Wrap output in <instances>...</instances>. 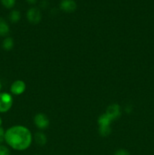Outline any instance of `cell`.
<instances>
[{"label": "cell", "instance_id": "obj_5", "mask_svg": "<svg viewBox=\"0 0 154 155\" xmlns=\"http://www.w3.org/2000/svg\"><path fill=\"white\" fill-rule=\"evenodd\" d=\"M105 114L112 120L115 119H117L121 114L120 107H119V104H111V105H110L107 107V111H106Z\"/></svg>", "mask_w": 154, "mask_h": 155}, {"label": "cell", "instance_id": "obj_18", "mask_svg": "<svg viewBox=\"0 0 154 155\" xmlns=\"http://www.w3.org/2000/svg\"><path fill=\"white\" fill-rule=\"evenodd\" d=\"M27 1L30 4H35L37 2V0H27Z\"/></svg>", "mask_w": 154, "mask_h": 155}, {"label": "cell", "instance_id": "obj_19", "mask_svg": "<svg viewBox=\"0 0 154 155\" xmlns=\"http://www.w3.org/2000/svg\"><path fill=\"white\" fill-rule=\"evenodd\" d=\"M2 124V119H1V117H0V127H1Z\"/></svg>", "mask_w": 154, "mask_h": 155}, {"label": "cell", "instance_id": "obj_17", "mask_svg": "<svg viewBox=\"0 0 154 155\" xmlns=\"http://www.w3.org/2000/svg\"><path fill=\"white\" fill-rule=\"evenodd\" d=\"M5 139V132L2 128L0 127V143Z\"/></svg>", "mask_w": 154, "mask_h": 155}, {"label": "cell", "instance_id": "obj_16", "mask_svg": "<svg viewBox=\"0 0 154 155\" xmlns=\"http://www.w3.org/2000/svg\"><path fill=\"white\" fill-rule=\"evenodd\" d=\"M114 155H130L129 152L125 149H119L115 152Z\"/></svg>", "mask_w": 154, "mask_h": 155}, {"label": "cell", "instance_id": "obj_2", "mask_svg": "<svg viewBox=\"0 0 154 155\" xmlns=\"http://www.w3.org/2000/svg\"><path fill=\"white\" fill-rule=\"evenodd\" d=\"M13 104V98L7 92L0 93V112L5 113L10 110Z\"/></svg>", "mask_w": 154, "mask_h": 155}, {"label": "cell", "instance_id": "obj_4", "mask_svg": "<svg viewBox=\"0 0 154 155\" xmlns=\"http://www.w3.org/2000/svg\"><path fill=\"white\" fill-rule=\"evenodd\" d=\"M34 122L35 124L37 126L38 128L41 129V130L46 129L49 125L48 118L44 114H36L34 118Z\"/></svg>", "mask_w": 154, "mask_h": 155}, {"label": "cell", "instance_id": "obj_3", "mask_svg": "<svg viewBox=\"0 0 154 155\" xmlns=\"http://www.w3.org/2000/svg\"><path fill=\"white\" fill-rule=\"evenodd\" d=\"M27 18L31 24H37L40 22L42 19V14L37 8H31L27 12Z\"/></svg>", "mask_w": 154, "mask_h": 155}, {"label": "cell", "instance_id": "obj_6", "mask_svg": "<svg viewBox=\"0 0 154 155\" xmlns=\"http://www.w3.org/2000/svg\"><path fill=\"white\" fill-rule=\"evenodd\" d=\"M26 84L22 80H16L12 83L11 86V92L14 95H21L25 91Z\"/></svg>", "mask_w": 154, "mask_h": 155}, {"label": "cell", "instance_id": "obj_7", "mask_svg": "<svg viewBox=\"0 0 154 155\" xmlns=\"http://www.w3.org/2000/svg\"><path fill=\"white\" fill-rule=\"evenodd\" d=\"M60 7L63 12L70 13V12H73L76 9L77 5L74 0H62Z\"/></svg>", "mask_w": 154, "mask_h": 155}, {"label": "cell", "instance_id": "obj_8", "mask_svg": "<svg viewBox=\"0 0 154 155\" xmlns=\"http://www.w3.org/2000/svg\"><path fill=\"white\" fill-rule=\"evenodd\" d=\"M9 26L3 18H0V36H5L9 33Z\"/></svg>", "mask_w": 154, "mask_h": 155}, {"label": "cell", "instance_id": "obj_12", "mask_svg": "<svg viewBox=\"0 0 154 155\" xmlns=\"http://www.w3.org/2000/svg\"><path fill=\"white\" fill-rule=\"evenodd\" d=\"M9 18H10V20L11 22L16 23L18 21H19V20L21 19V13L18 11L14 10L10 13Z\"/></svg>", "mask_w": 154, "mask_h": 155}, {"label": "cell", "instance_id": "obj_9", "mask_svg": "<svg viewBox=\"0 0 154 155\" xmlns=\"http://www.w3.org/2000/svg\"><path fill=\"white\" fill-rule=\"evenodd\" d=\"M112 120L106 114H102L98 118V125L99 127H110Z\"/></svg>", "mask_w": 154, "mask_h": 155}, {"label": "cell", "instance_id": "obj_21", "mask_svg": "<svg viewBox=\"0 0 154 155\" xmlns=\"http://www.w3.org/2000/svg\"><path fill=\"white\" fill-rule=\"evenodd\" d=\"M36 155H38V154H36Z\"/></svg>", "mask_w": 154, "mask_h": 155}, {"label": "cell", "instance_id": "obj_20", "mask_svg": "<svg viewBox=\"0 0 154 155\" xmlns=\"http://www.w3.org/2000/svg\"><path fill=\"white\" fill-rule=\"evenodd\" d=\"M2 88V84H1V82H0V89H1Z\"/></svg>", "mask_w": 154, "mask_h": 155}, {"label": "cell", "instance_id": "obj_13", "mask_svg": "<svg viewBox=\"0 0 154 155\" xmlns=\"http://www.w3.org/2000/svg\"><path fill=\"white\" fill-rule=\"evenodd\" d=\"M110 127H99V133L101 136H107L110 134Z\"/></svg>", "mask_w": 154, "mask_h": 155}, {"label": "cell", "instance_id": "obj_14", "mask_svg": "<svg viewBox=\"0 0 154 155\" xmlns=\"http://www.w3.org/2000/svg\"><path fill=\"white\" fill-rule=\"evenodd\" d=\"M15 2H16V0H1L2 4L3 5L4 7L7 8H13L15 5Z\"/></svg>", "mask_w": 154, "mask_h": 155}, {"label": "cell", "instance_id": "obj_10", "mask_svg": "<svg viewBox=\"0 0 154 155\" xmlns=\"http://www.w3.org/2000/svg\"><path fill=\"white\" fill-rule=\"evenodd\" d=\"M35 141L37 143V145H40V146H43L46 144L47 142V138L42 133H36L35 135Z\"/></svg>", "mask_w": 154, "mask_h": 155}, {"label": "cell", "instance_id": "obj_11", "mask_svg": "<svg viewBox=\"0 0 154 155\" xmlns=\"http://www.w3.org/2000/svg\"><path fill=\"white\" fill-rule=\"evenodd\" d=\"M14 47V41L12 38L7 37L4 39L2 42V48L6 51L11 50Z\"/></svg>", "mask_w": 154, "mask_h": 155}, {"label": "cell", "instance_id": "obj_15", "mask_svg": "<svg viewBox=\"0 0 154 155\" xmlns=\"http://www.w3.org/2000/svg\"><path fill=\"white\" fill-rule=\"evenodd\" d=\"M0 155H10V151L7 147L0 145Z\"/></svg>", "mask_w": 154, "mask_h": 155}, {"label": "cell", "instance_id": "obj_1", "mask_svg": "<svg viewBox=\"0 0 154 155\" xmlns=\"http://www.w3.org/2000/svg\"><path fill=\"white\" fill-rule=\"evenodd\" d=\"M5 140L13 149L24 151L31 145L32 135L26 127L14 126L5 133Z\"/></svg>", "mask_w": 154, "mask_h": 155}]
</instances>
